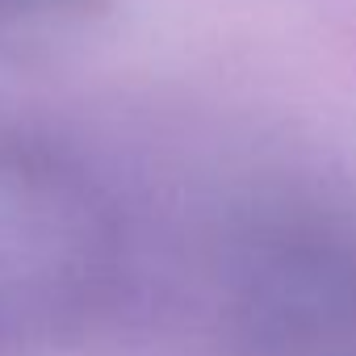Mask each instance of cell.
Wrapping results in <instances>:
<instances>
[{"label":"cell","instance_id":"cell-1","mask_svg":"<svg viewBox=\"0 0 356 356\" xmlns=\"http://www.w3.org/2000/svg\"><path fill=\"white\" fill-rule=\"evenodd\" d=\"M118 256L113 214L59 147L0 130V352L47 348L101 302Z\"/></svg>","mask_w":356,"mask_h":356},{"label":"cell","instance_id":"cell-2","mask_svg":"<svg viewBox=\"0 0 356 356\" xmlns=\"http://www.w3.org/2000/svg\"><path fill=\"white\" fill-rule=\"evenodd\" d=\"M92 9V0H0V26H34V22H63Z\"/></svg>","mask_w":356,"mask_h":356}]
</instances>
